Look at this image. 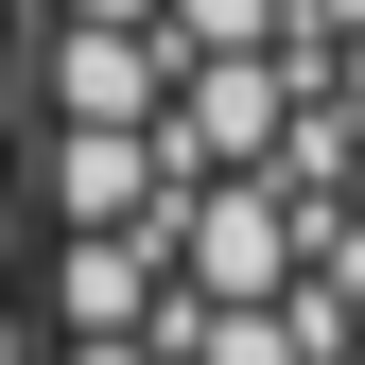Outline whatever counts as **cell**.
<instances>
[{"instance_id":"cell-1","label":"cell","mask_w":365,"mask_h":365,"mask_svg":"<svg viewBox=\"0 0 365 365\" xmlns=\"http://www.w3.org/2000/svg\"><path fill=\"white\" fill-rule=\"evenodd\" d=\"M0 279H18V192H0Z\"/></svg>"},{"instance_id":"cell-2","label":"cell","mask_w":365,"mask_h":365,"mask_svg":"<svg viewBox=\"0 0 365 365\" xmlns=\"http://www.w3.org/2000/svg\"><path fill=\"white\" fill-rule=\"evenodd\" d=\"M0 122H18V53H0Z\"/></svg>"},{"instance_id":"cell-3","label":"cell","mask_w":365,"mask_h":365,"mask_svg":"<svg viewBox=\"0 0 365 365\" xmlns=\"http://www.w3.org/2000/svg\"><path fill=\"white\" fill-rule=\"evenodd\" d=\"M0 365H18V313H0Z\"/></svg>"}]
</instances>
